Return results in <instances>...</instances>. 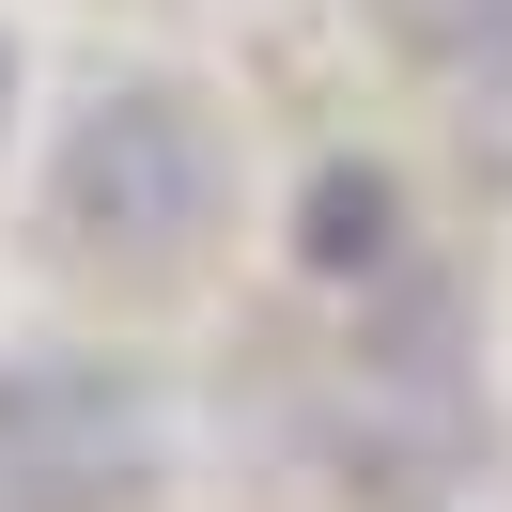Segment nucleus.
<instances>
[{"instance_id":"f257e3e1","label":"nucleus","mask_w":512,"mask_h":512,"mask_svg":"<svg viewBox=\"0 0 512 512\" xmlns=\"http://www.w3.org/2000/svg\"><path fill=\"white\" fill-rule=\"evenodd\" d=\"M63 233L78 249H125V264H171L202 218L233 202V140L202 94H171V78H125V94H94L63 125Z\"/></svg>"},{"instance_id":"f03ea898","label":"nucleus","mask_w":512,"mask_h":512,"mask_svg":"<svg viewBox=\"0 0 512 512\" xmlns=\"http://www.w3.org/2000/svg\"><path fill=\"white\" fill-rule=\"evenodd\" d=\"M171 419L125 357H16L0 373V512H125L156 481Z\"/></svg>"},{"instance_id":"7ed1b4c3","label":"nucleus","mask_w":512,"mask_h":512,"mask_svg":"<svg viewBox=\"0 0 512 512\" xmlns=\"http://www.w3.org/2000/svg\"><path fill=\"white\" fill-rule=\"evenodd\" d=\"M295 264L311 280H404V187L373 156H326L311 202H295Z\"/></svg>"},{"instance_id":"20e7f679","label":"nucleus","mask_w":512,"mask_h":512,"mask_svg":"<svg viewBox=\"0 0 512 512\" xmlns=\"http://www.w3.org/2000/svg\"><path fill=\"white\" fill-rule=\"evenodd\" d=\"M388 32L466 94H512V0H388Z\"/></svg>"},{"instance_id":"39448f33","label":"nucleus","mask_w":512,"mask_h":512,"mask_svg":"<svg viewBox=\"0 0 512 512\" xmlns=\"http://www.w3.org/2000/svg\"><path fill=\"white\" fill-rule=\"evenodd\" d=\"M0 109H16V47H0Z\"/></svg>"}]
</instances>
